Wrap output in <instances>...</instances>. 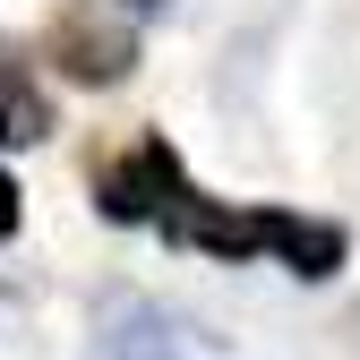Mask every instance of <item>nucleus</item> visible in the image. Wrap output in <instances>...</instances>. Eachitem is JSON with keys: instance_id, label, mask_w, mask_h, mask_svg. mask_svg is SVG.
<instances>
[{"instance_id": "nucleus-1", "label": "nucleus", "mask_w": 360, "mask_h": 360, "mask_svg": "<svg viewBox=\"0 0 360 360\" xmlns=\"http://www.w3.org/2000/svg\"><path fill=\"white\" fill-rule=\"evenodd\" d=\"M43 43H52V60H60L77 86H112V77H129V60H138V34H129L120 18H103L95 0H69V9H52Z\"/></svg>"}, {"instance_id": "nucleus-2", "label": "nucleus", "mask_w": 360, "mask_h": 360, "mask_svg": "<svg viewBox=\"0 0 360 360\" xmlns=\"http://www.w3.org/2000/svg\"><path fill=\"white\" fill-rule=\"evenodd\" d=\"M95 198H103L112 223H146V214H172L180 198H189V180H180V163H172L163 138H138V146H129V163H103Z\"/></svg>"}, {"instance_id": "nucleus-3", "label": "nucleus", "mask_w": 360, "mask_h": 360, "mask_svg": "<svg viewBox=\"0 0 360 360\" xmlns=\"http://www.w3.org/2000/svg\"><path fill=\"white\" fill-rule=\"evenodd\" d=\"M266 249H283L292 257V275H309V283H318V275H335V266H343V223H309V214H266Z\"/></svg>"}, {"instance_id": "nucleus-4", "label": "nucleus", "mask_w": 360, "mask_h": 360, "mask_svg": "<svg viewBox=\"0 0 360 360\" xmlns=\"http://www.w3.org/2000/svg\"><path fill=\"white\" fill-rule=\"evenodd\" d=\"M0 138L9 146L52 138V103H43V86L26 77V60H9V52H0Z\"/></svg>"}, {"instance_id": "nucleus-5", "label": "nucleus", "mask_w": 360, "mask_h": 360, "mask_svg": "<svg viewBox=\"0 0 360 360\" xmlns=\"http://www.w3.org/2000/svg\"><path fill=\"white\" fill-rule=\"evenodd\" d=\"M18 198H26V189H18V180H9V172H0V240H9V232H18Z\"/></svg>"}, {"instance_id": "nucleus-6", "label": "nucleus", "mask_w": 360, "mask_h": 360, "mask_svg": "<svg viewBox=\"0 0 360 360\" xmlns=\"http://www.w3.org/2000/svg\"><path fill=\"white\" fill-rule=\"evenodd\" d=\"M129 9H163V0H129Z\"/></svg>"}]
</instances>
